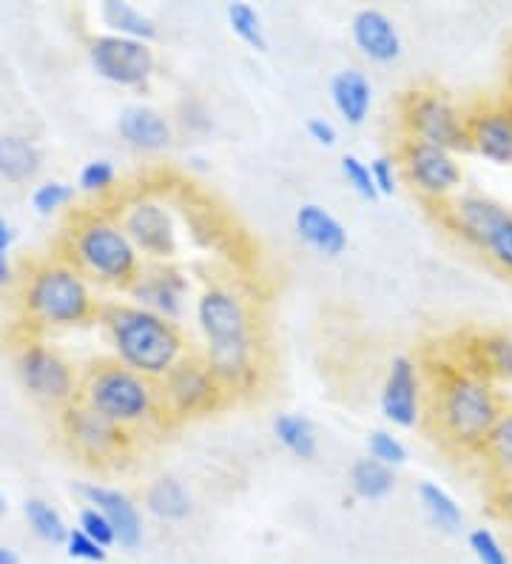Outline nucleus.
<instances>
[{
  "label": "nucleus",
  "instance_id": "f257e3e1",
  "mask_svg": "<svg viewBox=\"0 0 512 564\" xmlns=\"http://www.w3.org/2000/svg\"><path fill=\"white\" fill-rule=\"evenodd\" d=\"M424 379V420L433 440L456 456H478L487 434L510 405L499 382L472 371L458 359H438Z\"/></svg>",
  "mask_w": 512,
  "mask_h": 564
},
{
  "label": "nucleus",
  "instance_id": "f03ea898",
  "mask_svg": "<svg viewBox=\"0 0 512 564\" xmlns=\"http://www.w3.org/2000/svg\"><path fill=\"white\" fill-rule=\"evenodd\" d=\"M57 257L106 291H129L143 269V257L109 206H80L68 214L57 237Z\"/></svg>",
  "mask_w": 512,
  "mask_h": 564
},
{
  "label": "nucleus",
  "instance_id": "7ed1b4c3",
  "mask_svg": "<svg viewBox=\"0 0 512 564\" xmlns=\"http://www.w3.org/2000/svg\"><path fill=\"white\" fill-rule=\"evenodd\" d=\"M97 291L63 257L32 260L18 276V311L29 330H63L95 323L100 314Z\"/></svg>",
  "mask_w": 512,
  "mask_h": 564
},
{
  "label": "nucleus",
  "instance_id": "20e7f679",
  "mask_svg": "<svg viewBox=\"0 0 512 564\" xmlns=\"http://www.w3.org/2000/svg\"><path fill=\"white\" fill-rule=\"evenodd\" d=\"M97 323L106 334L111 357L154 382L194 351L177 323H168L134 303H102Z\"/></svg>",
  "mask_w": 512,
  "mask_h": 564
},
{
  "label": "nucleus",
  "instance_id": "39448f33",
  "mask_svg": "<svg viewBox=\"0 0 512 564\" xmlns=\"http://www.w3.org/2000/svg\"><path fill=\"white\" fill-rule=\"evenodd\" d=\"M77 400L134 436L154 427H168L160 408L157 382L131 371L115 357L91 359L83 368Z\"/></svg>",
  "mask_w": 512,
  "mask_h": 564
},
{
  "label": "nucleus",
  "instance_id": "423d86ee",
  "mask_svg": "<svg viewBox=\"0 0 512 564\" xmlns=\"http://www.w3.org/2000/svg\"><path fill=\"white\" fill-rule=\"evenodd\" d=\"M436 217L461 246L512 280V208L481 192L456 194Z\"/></svg>",
  "mask_w": 512,
  "mask_h": 564
},
{
  "label": "nucleus",
  "instance_id": "0eeeda50",
  "mask_svg": "<svg viewBox=\"0 0 512 564\" xmlns=\"http://www.w3.org/2000/svg\"><path fill=\"white\" fill-rule=\"evenodd\" d=\"M399 126L402 138L431 143L447 152H470L467 149V106L438 86H413L399 100Z\"/></svg>",
  "mask_w": 512,
  "mask_h": 564
},
{
  "label": "nucleus",
  "instance_id": "6e6552de",
  "mask_svg": "<svg viewBox=\"0 0 512 564\" xmlns=\"http://www.w3.org/2000/svg\"><path fill=\"white\" fill-rule=\"evenodd\" d=\"M109 208L120 220L129 240L134 242L143 262H174L179 251L177 220L160 194L129 188V192L117 194Z\"/></svg>",
  "mask_w": 512,
  "mask_h": 564
},
{
  "label": "nucleus",
  "instance_id": "1a4fd4ad",
  "mask_svg": "<svg viewBox=\"0 0 512 564\" xmlns=\"http://www.w3.org/2000/svg\"><path fill=\"white\" fill-rule=\"evenodd\" d=\"M194 319L203 334V348H228L262 339L257 308L233 282H208L197 296Z\"/></svg>",
  "mask_w": 512,
  "mask_h": 564
},
{
  "label": "nucleus",
  "instance_id": "9d476101",
  "mask_svg": "<svg viewBox=\"0 0 512 564\" xmlns=\"http://www.w3.org/2000/svg\"><path fill=\"white\" fill-rule=\"evenodd\" d=\"M57 425L72 456L86 462L89 468H117L134 454L137 436L83 405L80 400L57 411Z\"/></svg>",
  "mask_w": 512,
  "mask_h": 564
},
{
  "label": "nucleus",
  "instance_id": "9b49d317",
  "mask_svg": "<svg viewBox=\"0 0 512 564\" xmlns=\"http://www.w3.org/2000/svg\"><path fill=\"white\" fill-rule=\"evenodd\" d=\"M160 408H163L165 425H183V422L211 416L228 402V393L217 382L211 368L205 365L199 351H192L179 359L168 373L157 382Z\"/></svg>",
  "mask_w": 512,
  "mask_h": 564
},
{
  "label": "nucleus",
  "instance_id": "f8f14e48",
  "mask_svg": "<svg viewBox=\"0 0 512 564\" xmlns=\"http://www.w3.org/2000/svg\"><path fill=\"white\" fill-rule=\"evenodd\" d=\"M396 165L410 192L433 212L447 206L465 186V169L458 158L438 145L402 138L396 149Z\"/></svg>",
  "mask_w": 512,
  "mask_h": 564
},
{
  "label": "nucleus",
  "instance_id": "ddd939ff",
  "mask_svg": "<svg viewBox=\"0 0 512 564\" xmlns=\"http://www.w3.org/2000/svg\"><path fill=\"white\" fill-rule=\"evenodd\" d=\"M14 373L26 388L29 397L46 408L63 411L77 400L80 373L57 348L37 337H23L14 345Z\"/></svg>",
  "mask_w": 512,
  "mask_h": 564
},
{
  "label": "nucleus",
  "instance_id": "4468645a",
  "mask_svg": "<svg viewBox=\"0 0 512 564\" xmlns=\"http://www.w3.org/2000/svg\"><path fill=\"white\" fill-rule=\"evenodd\" d=\"M86 52H89V63L97 77L120 89H143L157 72V55L151 43L143 41L102 32V35L89 37Z\"/></svg>",
  "mask_w": 512,
  "mask_h": 564
},
{
  "label": "nucleus",
  "instance_id": "2eb2a0df",
  "mask_svg": "<svg viewBox=\"0 0 512 564\" xmlns=\"http://www.w3.org/2000/svg\"><path fill=\"white\" fill-rule=\"evenodd\" d=\"M467 149L492 165L512 169V100L481 97L467 106Z\"/></svg>",
  "mask_w": 512,
  "mask_h": 564
},
{
  "label": "nucleus",
  "instance_id": "dca6fc26",
  "mask_svg": "<svg viewBox=\"0 0 512 564\" xmlns=\"http://www.w3.org/2000/svg\"><path fill=\"white\" fill-rule=\"evenodd\" d=\"M188 291H192V282H188L179 265H174V262H143V269H140V274H137V280L131 282V289L126 294L140 308L179 325Z\"/></svg>",
  "mask_w": 512,
  "mask_h": 564
},
{
  "label": "nucleus",
  "instance_id": "f3484780",
  "mask_svg": "<svg viewBox=\"0 0 512 564\" xmlns=\"http://www.w3.org/2000/svg\"><path fill=\"white\" fill-rule=\"evenodd\" d=\"M424 397L427 388H424L422 365L407 354L390 359L382 397H379L384 420L396 427H416L424 420Z\"/></svg>",
  "mask_w": 512,
  "mask_h": 564
},
{
  "label": "nucleus",
  "instance_id": "a211bd4d",
  "mask_svg": "<svg viewBox=\"0 0 512 564\" xmlns=\"http://www.w3.org/2000/svg\"><path fill=\"white\" fill-rule=\"evenodd\" d=\"M80 496L89 508H97L115 528V536L120 547L134 551L143 542V517L140 508L126 490L109 488V485H80Z\"/></svg>",
  "mask_w": 512,
  "mask_h": 564
},
{
  "label": "nucleus",
  "instance_id": "6ab92c4d",
  "mask_svg": "<svg viewBox=\"0 0 512 564\" xmlns=\"http://www.w3.org/2000/svg\"><path fill=\"white\" fill-rule=\"evenodd\" d=\"M350 37L370 63H396L404 52L399 26L382 9H359L350 21Z\"/></svg>",
  "mask_w": 512,
  "mask_h": 564
},
{
  "label": "nucleus",
  "instance_id": "aec40b11",
  "mask_svg": "<svg viewBox=\"0 0 512 564\" xmlns=\"http://www.w3.org/2000/svg\"><path fill=\"white\" fill-rule=\"evenodd\" d=\"M117 134L131 145L134 152L160 154L174 143V123L154 106L134 104L126 106L117 118Z\"/></svg>",
  "mask_w": 512,
  "mask_h": 564
},
{
  "label": "nucleus",
  "instance_id": "412c9836",
  "mask_svg": "<svg viewBox=\"0 0 512 564\" xmlns=\"http://www.w3.org/2000/svg\"><path fill=\"white\" fill-rule=\"evenodd\" d=\"M294 226L296 237L307 248H314L316 254L328 257V260L345 254V248H348V228L341 226L339 217H334L319 203H305V206L296 208Z\"/></svg>",
  "mask_w": 512,
  "mask_h": 564
},
{
  "label": "nucleus",
  "instance_id": "4be33fe9",
  "mask_svg": "<svg viewBox=\"0 0 512 564\" xmlns=\"http://www.w3.org/2000/svg\"><path fill=\"white\" fill-rule=\"evenodd\" d=\"M467 368L484 373L492 382H512V334L506 330H484L472 334L461 348V359Z\"/></svg>",
  "mask_w": 512,
  "mask_h": 564
},
{
  "label": "nucleus",
  "instance_id": "5701e85b",
  "mask_svg": "<svg viewBox=\"0 0 512 564\" xmlns=\"http://www.w3.org/2000/svg\"><path fill=\"white\" fill-rule=\"evenodd\" d=\"M330 104L348 126H362L373 106V83L364 72L341 69L330 80Z\"/></svg>",
  "mask_w": 512,
  "mask_h": 564
},
{
  "label": "nucleus",
  "instance_id": "b1692460",
  "mask_svg": "<svg viewBox=\"0 0 512 564\" xmlns=\"http://www.w3.org/2000/svg\"><path fill=\"white\" fill-rule=\"evenodd\" d=\"M43 169L41 145L26 134H0V180H7L12 186L32 183Z\"/></svg>",
  "mask_w": 512,
  "mask_h": 564
},
{
  "label": "nucleus",
  "instance_id": "393cba45",
  "mask_svg": "<svg viewBox=\"0 0 512 564\" xmlns=\"http://www.w3.org/2000/svg\"><path fill=\"white\" fill-rule=\"evenodd\" d=\"M143 505L151 517L160 519V522H183V519L192 517V496L183 488V482H177L174 476H157L154 482L145 488Z\"/></svg>",
  "mask_w": 512,
  "mask_h": 564
},
{
  "label": "nucleus",
  "instance_id": "a878e982",
  "mask_svg": "<svg viewBox=\"0 0 512 564\" xmlns=\"http://www.w3.org/2000/svg\"><path fill=\"white\" fill-rule=\"evenodd\" d=\"M478 459L487 468L490 482L512 476V402L501 411L499 422L487 434L484 445L478 447Z\"/></svg>",
  "mask_w": 512,
  "mask_h": 564
},
{
  "label": "nucleus",
  "instance_id": "bb28decb",
  "mask_svg": "<svg viewBox=\"0 0 512 564\" xmlns=\"http://www.w3.org/2000/svg\"><path fill=\"white\" fill-rule=\"evenodd\" d=\"M100 21L106 23L109 35L131 37V41L151 43L157 37V23L151 21L143 9L123 3V0H106L100 3Z\"/></svg>",
  "mask_w": 512,
  "mask_h": 564
},
{
  "label": "nucleus",
  "instance_id": "cd10ccee",
  "mask_svg": "<svg viewBox=\"0 0 512 564\" xmlns=\"http://www.w3.org/2000/svg\"><path fill=\"white\" fill-rule=\"evenodd\" d=\"M273 436L285 447L287 454H294L296 459H316L319 454V436H316V427L311 425L307 416L302 413H280L273 420Z\"/></svg>",
  "mask_w": 512,
  "mask_h": 564
},
{
  "label": "nucleus",
  "instance_id": "c85d7f7f",
  "mask_svg": "<svg viewBox=\"0 0 512 564\" xmlns=\"http://www.w3.org/2000/svg\"><path fill=\"white\" fill-rule=\"evenodd\" d=\"M418 502H422L424 513L431 519V524L442 533H458L465 524V510L456 502V496L438 482H422L418 485Z\"/></svg>",
  "mask_w": 512,
  "mask_h": 564
},
{
  "label": "nucleus",
  "instance_id": "c756f323",
  "mask_svg": "<svg viewBox=\"0 0 512 564\" xmlns=\"http://www.w3.org/2000/svg\"><path fill=\"white\" fill-rule=\"evenodd\" d=\"M350 488L359 499H368V502L384 499L396 488V470L382 465V462L370 459V456L356 459L350 465Z\"/></svg>",
  "mask_w": 512,
  "mask_h": 564
},
{
  "label": "nucleus",
  "instance_id": "7c9ffc66",
  "mask_svg": "<svg viewBox=\"0 0 512 564\" xmlns=\"http://www.w3.org/2000/svg\"><path fill=\"white\" fill-rule=\"evenodd\" d=\"M23 517H26L29 528H32V533L41 539V542L66 544V536L72 528H66L61 510L52 508L46 499H37V496L26 499V502H23Z\"/></svg>",
  "mask_w": 512,
  "mask_h": 564
},
{
  "label": "nucleus",
  "instance_id": "2f4dec72",
  "mask_svg": "<svg viewBox=\"0 0 512 564\" xmlns=\"http://www.w3.org/2000/svg\"><path fill=\"white\" fill-rule=\"evenodd\" d=\"M77 188H80L86 197L91 200L109 206L120 194V186H117V169L111 160H89V163L80 169V177H77Z\"/></svg>",
  "mask_w": 512,
  "mask_h": 564
},
{
  "label": "nucleus",
  "instance_id": "473e14b6",
  "mask_svg": "<svg viewBox=\"0 0 512 564\" xmlns=\"http://www.w3.org/2000/svg\"><path fill=\"white\" fill-rule=\"evenodd\" d=\"M228 26L233 35L242 43H248L257 52H265L268 37L265 26H262V14L251 7V3H231L228 7Z\"/></svg>",
  "mask_w": 512,
  "mask_h": 564
},
{
  "label": "nucleus",
  "instance_id": "72a5a7b5",
  "mask_svg": "<svg viewBox=\"0 0 512 564\" xmlns=\"http://www.w3.org/2000/svg\"><path fill=\"white\" fill-rule=\"evenodd\" d=\"M77 197V188L72 183H63V180H46L32 192V208L41 217H52L61 208L72 206Z\"/></svg>",
  "mask_w": 512,
  "mask_h": 564
},
{
  "label": "nucleus",
  "instance_id": "f704fd0d",
  "mask_svg": "<svg viewBox=\"0 0 512 564\" xmlns=\"http://www.w3.org/2000/svg\"><path fill=\"white\" fill-rule=\"evenodd\" d=\"M368 451L370 459L382 462V465H388L393 470L407 462V447H404V442L396 434H390V431H373L368 436Z\"/></svg>",
  "mask_w": 512,
  "mask_h": 564
},
{
  "label": "nucleus",
  "instance_id": "c9c22d12",
  "mask_svg": "<svg viewBox=\"0 0 512 564\" xmlns=\"http://www.w3.org/2000/svg\"><path fill=\"white\" fill-rule=\"evenodd\" d=\"M467 542H470V551L478 564H510L504 544H501V539L490 528H476Z\"/></svg>",
  "mask_w": 512,
  "mask_h": 564
},
{
  "label": "nucleus",
  "instance_id": "e433bc0d",
  "mask_svg": "<svg viewBox=\"0 0 512 564\" xmlns=\"http://www.w3.org/2000/svg\"><path fill=\"white\" fill-rule=\"evenodd\" d=\"M341 177L353 188L362 200H375L379 192L373 186V177H370V165L364 163L362 158H356V154H345L341 158Z\"/></svg>",
  "mask_w": 512,
  "mask_h": 564
},
{
  "label": "nucleus",
  "instance_id": "4c0bfd02",
  "mask_svg": "<svg viewBox=\"0 0 512 564\" xmlns=\"http://www.w3.org/2000/svg\"><path fill=\"white\" fill-rule=\"evenodd\" d=\"M77 530H83L86 536L95 539V542L100 544V547H106V551H109L111 544H117L115 528H111L109 519L102 517L97 508H83L80 510V519H77Z\"/></svg>",
  "mask_w": 512,
  "mask_h": 564
},
{
  "label": "nucleus",
  "instance_id": "58836bf2",
  "mask_svg": "<svg viewBox=\"0 0 512 564\" xmlns=\"http://www.w3.org/2000/svg\"><path fill=\"white\" fill-rule=\"evenodd\" d=\"M177 123L183 126L188 134H208V131L214 129V120H211V111H208V106L199 104V100H194V97H188V100H183V104H179Z\"/></svg>",
  "mask_w": 512,
  "mask_h": 564
},
{
  "label": "nucleus",
  "instance_id": "ea45409f",
  "mask_svg": "<svg viewBox=\"0 0 512 564\" xmlns=\"http://www.w3.org/2000/svg\"><path fill=\"white\" fill-rule=\"evenodd\" d=\"M66 553L75 562H89V564H100L109 558V551L106 547H100V544L95 542V539H89L83 530H68L66 536Z\"/></svg>",
  "mask_w": 512,
  "mask_h": 564
},
{
  "label": "nucleus",
  "instance_id": "a19ab883",
  "mask_svg": "<svg viewBox=\"0 0 512 564\" xmlns=\"http://www.w3.org/2000/svg\"><path fill=\"white\" fill-rule=\"evenodd\" d=\"M370 177H373L375 192L390 197V194H396L399 188V165L393 158H375L370 163Z\"/></svg>",
  "mask_w": 512,
  "mask_h": 564
},
{
  "label": "nucleus",
  "instance_id": "79ce46f5",
  "mask_svg": "<svg viewBox=\"0 0 512 564\" xmlns=\"http://www.w3.org/2000/svg\"><path fill=\"white\" fill-rule=\"evenodd\" d=\"M490 505L492 513L512 528V476L490 482Z\"/></svg>",
  "mask_w": 512,
  "mask_h": 564
},
{
  "label": "nucleus",
  "instance_id": "37998d69",
  "mask_svg": "<svg viewBox=\"0 0 512 564\" xmlns=\"http://www.w3.org/2000/svg\"><path fill=\"white\" fill-rule=\"evenodd\" d=\"M307 134H311V140H314V143L325 145V149L336 145V140H339L334 123H330V120H325V118L307 120Z\"/></svg>",
  "mask_w": 512,
  "mask_h": 564
},
{
  "label": "nucleus",
  "instance_id": "c03bdc74",
  "mask_svg": "<svg viewBox=\"0 0 512 564\" xmlns=\"http://www.w3.org/2000/svg\"><path fill=\"white\" fill-rule=\"evenodd\" d=\"M18 271H14L12 260L9 257H0V289H14L18 285Z\"/></svg>",
  "mask_w": 512,
  "mask_h": 564
},
{
  "label": "nucleus",
  "instance_id": "a18cd8bd",
  "mask_svg": "<svg viewBox=\"0 0 512 564\" xmlns=\"http://www.w3.org/2000/svg\"><path fill=\"white\" fill-rule=\"evenodd\" d=\"M12 242H14L12 223L0 217V257H9V251H12Z\"/></svg>",
  "mask_w": 512,
  "mask_h": 564
},
{
  "label": "nucleus",
  "instance_id": "49530a36",
  "mask_svg": "<svg viewBox=\"0 0 512 564\" xmlns=\"http://www.w3.org/2000/svg\"><path fill=\"white\" fill-rule=\"evenodd\" d=\"M0 564H21V556L9 544H0Z\"/></svg>",
  "mask_w": 512,
  "mask_h": 564
},
{
  "label": "nucleus",
  "instance_id": "de8ad7c7",
  "mask_svg": "<svg viewBox=\"0 0 512 564\" xmlns=\"http://www.w3.org/2000/svg\"><path fill=\"white\" fill-rule=\"evenodd\" d=\"M7 510H9V502H7V496H3V490H0V517H3Z\"/></svg>",
  "mask_w": 512,
  "mask_h": 564
},
{
  "label": "nucleus",
  "instance_id": "09e8293b",
  "mask_svg": "<svg viewBox=\"0 0 512 564\" xmlns=\"http://www.w3.org/2000/svg\"><path fill=\"white\" fill-rule=\"evenodd\" d=\"M506 97L512 100V72H510V86H506Z\"/></svg>",
  "mask_w": 512,
  "mask_h": 564
}]
</instances>
